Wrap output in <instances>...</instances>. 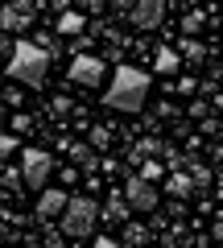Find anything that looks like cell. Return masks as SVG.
<instances>
[{"label":"cell","mask_w":223,"mask_h":248,"mask_svg":"<svg viewBox=\"0 0 223 248\" xmlns=\"http://www.w3.org/2000/svg\"><path fill=\"white\" fill-rule=\"evenodd\" d=\"M219 240H223V223H219Z\"/></svg>","instance_id":"4dcf8cb0"},{"label":"cell","mask_w":223,"mask_h":248,"mask_svg":"<svg viewBox=\"0 0 223 248\" xmlns=\"http://www.w3.org/2000/svg\"><path fill=\"white\" fill-rule=\"evenodd\" d=\"M153 153H161V141H136L133 149H128V157L133 161H149Z\"/></svg>","instance_id":"4fadbf2b"},{"label":"cell","mask_w":223,"mask_h":248,"mask_svg":"<svg viewBox=\"0 0 223 248\" xmlns=\"http://www.w3.org/2000/svg\"><path fill=\"white\" fill-rule=\"evenodd\" d=\"M112 9H116V17H133V9H136V0H116V4H112Z\"/></svg>","instance_id":"7402d4cb"},{"label":"cell","mask_w":223,"mask_h":248,"mask_svg":"<svg viewBox=\"0 0 223 248\" xmlns=\"http://www.w3.org/2000/svg\"><path fill=\"white\" fill-rule=\"evenodd\" d=\"M141 244H145V228L128 223V228H124V248H141Z\"/></svg>","instance_id":"ac0fdd59"},{"label":"cell","mask_w":223,"mask_h":248,"mask_svg":"<svg viewBox=\"0 0 223 248\" xmlns=\"http://www.w3.org/2000/svg\"><path fill=\"white\" fill-rule=\"evenodd\" d=\"M91 248H124V244H116V240H95Z\"/></svg>","instance_id":"f546056e"},{"label":"cell","mask_w":223,"mask_h":248,"mask_svg":"<svg viewBox=\"0 0 223 248\" xmlns=\"http://www.w3.org/2000/svg\"><path fill=\"white\" fill-rule=\"evenodd\" d=\"M58 178H62V182H74V178H79V166H66V170H58Z\"/></svg>","instance_id":"4316f807"},{"label":"cell","mask_w":223,"mask_h":248,"mask_svg":"<svg viewBox=\"0 0 223 248\" xmlns=\"http://www.w3.org/2000/svg\"><path fill=\"white\" fill-rule=\"evenodd\" d=\"M66 149H71L74 166H83V170H87V174H95L99 157H95V149H91V145H83V141H71V145H66Z\"/></svg>","instance_id":"8fae6325"},{"label":"cell","mask_w":223,"mask_h":248,"mask_svg":"<svg viewBox=\"0 0 223 248\" xmlns=\"http://www.w3.org/2000/svg\"><path fill=\"white\" fill-rule=\"evenodd\" d=\"M91 149H107V145H112V128H104V124H95V128H91Z\"/></svg>","instance_id":"2e32d148"},{"label":"cell","mask_w":223,"mask_h":248,"mask_svg":"<svg viewBox=\"0 0 223 248\" xmlns=\"http://www.w3.org/2000/svg\"><path fill=\"white\" fill-rule=\"evenodd\" d=\"M182 54H186L190 62H203V58H207V50H203V46H198V42H190V37H186V42H182Z\"/></svg>","instance_id":"ffe728a7"},{"label":"cell","mask_w":223,"mask_h":248,"mask_svg":"<svg viewBox=\"0 0 223 248\" xmlns=\"http://www.w3.org/2000/svg\"><path fill=\"white\" fill-rule=\"evenodd\" d=\"M45 248H66V240L54 236V232H45Z\"/></svg>","instance_id":"83f0119b"},{"label":"cell","mask_w":223,"mask_h":248,"mask_svg":"<svg viewBox=\"0 0 223 248\" xmlns=\"http://www.w3.org/2000/svg\"><path fill=\"white\" fill-rule=\"evenodd\" d=\"M99 9H104L99 0H83V13H99Z\"/></svg>","instance_id":"f1b7e54d"},{"label":"cell","mask_w":223,"mask_h":248,"mask_svg":"<svg viewBox=\"0 0 223 248\" xmlns=\"http://www.w3.org/2000/svg\"><path fill=\"white\" fill-rule=\"evenodd\" d=\"M83 29V13H62L58 17V33H79Z\"/></svg>","instance_id":"9a60e30c"},{"label":"cell","mask_w":223,"mask_h":248,"mask_svg":"<svg viewBox=\"0 0 223 248\" xmlns=\"http://www.w3.org/2000/svg\"><path fill=\"white\" fill-rule=\"evenodd\" d=\"M207 112H211V108H207L203 99H198V104H190V116H198V120H207Z\"/></svg>","instance_id":"484cf974"},{"label":"cell","mask_w":223,"mask_h":248,"mask_svg":"<svg viewBox=\"0 0 223 248\" xmlns=\"http://www.w3.org/2000/svg\"><path fill=\"white\" fill-rule=\"evenodd\" d=\"M149 83L153 79L145 71H136V66H120L116 79L107 83V91H104V104L116 108V112H141L145 99H149Z\"/></svg>","instance_id":"6da1fadb"},{"label":"cell","mask_w":223,"mask_h":248,"mask_svg":"<svg viewBox=\"0 0 223 248\" xmlns=\"http://www.w3.org/2000/svg\"><path fill=\"white\" fill-rule=\"evenodd\" d=\"M194 174H190V170H170V174H165V190H170L174 199H186V195H194Z\"/></svg>","instance_id":"30bf717a"},{"label":"cell","mask_w":223,"mask_h":248,"mask_svg":"<svg viewBox=\"0 0 223 248\" xmlns=\"http://www.w3.org/2000/svg\"><path fill=\"white\" fill-rule=\"evenodd\" d=\"M45 9L50 13H71V0H45Z\"/></svg>","instance_id":"d4e9b609"},{"label":"cell","mask_w":223,"mask_h":248,"mask_svg":"<svg viewBox=\"0 0 223 248\" xmlns=\"http://www.w3.org/2000/svg\"><path fill=\"white\" fill-rule=\"evenodd\" d=\"M141 174H145V178H149V182H157V178H161V174H165V170H161V166H157V161H145V166H141Z\"/></svg>","instance_id":"44dd1931"},{"label":"cell","mask_w":223,"mask_h":248,"mask_svg":"<svg viewBox=\"0 0 223 248\" xmlns=\"http://www.w3.org/2000/svg\"><path fill=\"white\" fill-rule=\"evenodd\" d=\"M133 21L136 29H157L161 21H165V0H136V9H133Z\"/></svg>","instance_id":"9c48e42d"},{"label":"cell","mask_w":223,"mask_h":248,"mask_svg":"<svg viewBox=\"0 0 223 248\" xmlns=\"http://www.w3.org/2000/svg\"><path fill=\"white\" fill-rule=\"evenodd\" d=\"M21 186H25V174H21V170H4V190H9V195H13V190H21Z\"/></svg>","instance_id":"d6986e66"},{"label":"cell","mask_w":223,"mask_h":248,"mask_svg":"<svg viewBox=\"0 0 223 248\" xmlns=\"http://www.w3.org/2000/svg\"><path fill=\"white\" fill-rule=\"evenodd\" d=\"M128 211H133L128 199H116V195H112V199L104 203V219H107V223H128Z\"/></svg>","instance_id":"7c38bea8"},{"label":"cell","mask_w":223,"mask_h":248,"mask_svg":"<svg viewBox=\"0 0 223 248\" xmlns=\"http://www.w3.org/2000/svg\"><path fill=\"white\" fill-rule=\"evenodd\" d=\"M99 219H104V207H99L95 199H87V195H74L71 207H66V215H62L58 223H62V236H71V240H87L91 232H95Z\"/></svg>","instance_id":"3957f363"},{"label":"cell","mask_w":223,"mask_h":248,"mask_svg":"<svg viewBox=\"0 0 223 248\" xmlns=\"http://www.w3.org/2000/svg\"><path fill=\"white\" fill-rule=\"evenodd\" d=\"M50 58L54 54L37 42H17L9 58V79L13 83H25V87H45V75H50Z\"/></svg>","instance_id":"7a4b0ae2"},{"label":"cell","mask_w":223,"mask_h":248,"mask_svg":"<svg viewBox=\"0 0 223 248\" xmlns=\"http://www.w3.org/2000/svg\"><path fill=\"white\" fill-rule=\"evenodd\" d=\"M13 149H17V137H13V133H9V137H0V153H4V161L13 157Z\"/></svg>","instance_id":"603a6c76"},{"label":"cell","mask_w":223,"mask_h":248,"mask_svg":"<svg viewBox=\"0 0 223 248\" xmlns=\"http://www.w3.org/2000/svg\"><path fill=\"white\" fill-rule=\"evenodd\" d=\"M71 83H79V87H99V83H104V62L91 58V54H79V58L71 62Z\"/></svg>","instance_id":"ba28073f"},{"label":"cell","mask_w":223,"mask_h":248,"mask_svg":"<svg viewBox=\"0 0 223 248\" xmlns=\"http://www.w3.org/2000/svg\"><path fill=\"white\" fill-rule=\"evenodd\" d=\"M203 21H207V13H198V9H194V13H186V21H182V33H186V37H190V33H198V29H203Z\"/></svg>","instance_id":"e0dca14e"},{"label":"cell","mask_w":223,"mask_h":248,"mask_svg":"<svg viewBox=\"0 0 223 248\" xmlns=\"http://www.w3.org/2000/svg\"><path fill=\"white\" fill-rule=\"evenodd\" d=\"M66 207H71V195H66V190H58V186H50V190H42V195H37V219H42V223L62 219Z\"/></svg>","instance_id":"52a82bcc"},{"label":"cell","mask_w":223,"mask_h":248,"mask_svg":"<svg viewBox=\"0 0 223 248\" xmlns=\"http://www.w3.org/2000/svg\"><path fill=\"white\" fill-rule=\"evenodd\" d=\"M124 199L133 203V211H157V207H161L157 182H149L145 174H128V182H124Z\"/></svg>","instance_id":"5b68a950"},{"label":"cell","mask_w":223,"mask_h":248,"mask_svg":"<svg viewBox=\"0 0 223 248\" xmlns=\"http://www.w3.org/2000/svg\"><path fill=\"white\" fill-rule=\"evenodd\" d=\"M29 21H33V0H9V4H4V13H0L4 37H13V33H21V29H29Z\"/></svg>","instance_id":"8992f818"},{"label":"cell","mask_w":223,"mask_h":248,"mask_svg":"<svg viewBox=\"0 0 223 248\" xmlns=\"http://www.w3.org/2000/svg\"><path fill=\"white\" fill-rule=\"evenodd\" d=\"M178 71V54L174 50H157V75H174Z\"/></svg>","instance_id":"5bb4252c"},{"label":"cell","mask_w":223,"mask_h":248,"mask_svg":"<svg viewBox=\"0 0 223 248\" xmlns=\"http://www.w3.org/2000/svg\"><path fill=\"white\" fill-rule=\"evenodd\" d=\"M190 174H194V182H198V186L211 182V170H203V166H190Z\"/></svg>","instance_id":"cb8c5ba5"},{"label":"cell","mask_w":223,"mask_h":248,"mask_svg":"<svg viewBox=\"0 0 223 248\" xmlns=\"http://www.w3.org/2000/svg\"><path fill=\"white\" fill-rule=\"evenodd\" d=\"M21 174H25V186L33 190H50V174H54V161L45 149H25L21 153Z\"/></svg>","instance_id":"277c9868"}]
</instances>
